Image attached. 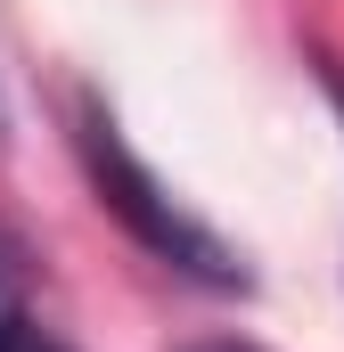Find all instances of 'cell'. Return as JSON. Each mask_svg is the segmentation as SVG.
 Here are the masks:
<instances>
[{
  "mask_svg": "<svg viewBox=\"0 0 344 352\" xmlns=\"http://www.w3.org/2000/svg\"><path fill=\"white\" fill-rule=\"evenodd\" d=\"M66 123H74V156H83V180L98 188V205H107L164 270L213 287V295H246V287H255L246 254H238L213 221H197L164 180L140 164V148L123 140V123H115V107H107L98 90H74V98H66Z\"/></svg>",
  "mask_w": 344,
  "mask_h": 352,
  "instance_id": "cell-1",
  "label": "cell"
},
{
  "mask_svg": "<svg viewBox=\"0 0 344 352\" xmlns=\"http://www.w3.org/2000/svg\"><path fill=\"white\" fill-rule=\"evenodd\" d=\"M50 320L33 311V278H25V246L0 230V352H17L25 336H41Z\"/></svg>",
  "mask_w": 344,
  "mask_h": 352,
  "instance_id": "cell-2",
  "label": "cell"
},
{
  "mask_svg": "<svg viewBox=\"0 0 344 352\" xmlns=\"http://www.w3.org/2000/svg\"><path fill=\"white\" fill-rule=\"evenodd\" d=\"M312 66H320V90H328V98H336V115H344V58H328V50H320V58H312Z\"/></svg>",
  "mask_w": 344,
  "mask_h": 352,
  "instance_id": "cell-3",
  "label": "cell"
},
{
  "mask_svg": "<svg viewBox=\"0 0 344 352\" xmlns=\"http://www.w3.org/2000/svg\"><path fill=\"white\" fill-rule=\"evenodd\" d=\"M189 352H262V344H246V336H205V344H189Z\"/></svg>",
  "mask_w": 344,
  "mask_h": 352,
  "instance_id": "cell-4",
  "label": "cell"
},
{
  "mask_svg": "<svg viewBox=\"0 0 344 352\" xmlns=\"http://www.w3.org/2000/svg\"><path fill=\"white\" fill-rule=\"evenodd\" d=\"M17 352H74V344H58V336L41 328V336H25V344H17Z\"/></svg>",
  "mask_w": 344,
  "mask_h": 352,
  "instance_id": "cell-5",
  "label": "cell"
},
{
  "mask_svg": "<svg viewBox=\"0 0 344 352\" xmlns=\"http://www.w3.org/2000/svg\"><path fill=\"white\" fill-rule=\"evenodd\" d=\"M0 131H8V107H0Z\"/></svg>",
  "mask_w": 344,
  "mask_h": 352,
  "instance_id": "cell-6",
  "label": "cell"
}]
</instances>
